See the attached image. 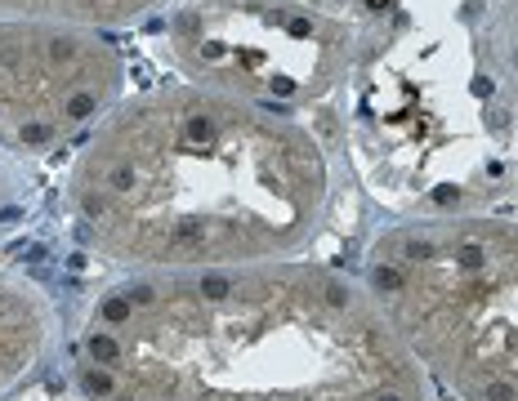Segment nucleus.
<instances>
[{
	"instance_id": "6",
	"label": "nucleus",
	"mask_w": 518,
	"mask_h": 401,
	"mask_svg": "<svg viewBox=\"0 0 518 401\" xmlns=\"http://www.w3.org/2000/svg\"><path fill=\"white\" fill-rule=\"evenodd\" d=\"M50 303L32 285L0 276V397L32 375V366L50 343Z\"/></svg>"
},
{
	"instance_id": "1",
	"label": "nucleus",
	"mask_w": 518,
	"mask_h": 401,
	"mask_svg": "<svg viewBox=\"0 0 518 401\" xmlns=\"http://www.w3.org/2000/svg\"><path fill=\"white\" fill-rule=\"evenodd\" d=\"M90 401H433L362 276L313 259L135 272L81 330Z\"/></svg>"
},
{
	"instance_id": "7",
	"label": "nucleus",
	"mask_w": 518,
	"mask_h": 401,
	"mask_svg": "<svg viewBox=\"0 0 518 401\" xmlns=\"http://www.w3.org/2000/svg\"><path fill=\"white\" fill-rule=\"evenodd\" d=\"M9 187H14V183H9V169H5V165H0V200H5V196H9Z\"/></svg>"
},
{
	"instance_id": "4",
	"label": "nucleus",
	"mask_w": 518,
	"mask_h": 401,
	"mask_svg": "<svg viewBox=\"0 0 518 401\" xmlns=\"http://www.w3.org/2000/svg\"><path fill=\"white\" fill-rule=\"evenodd\" d=\"M416 18H371L357 0H179L170 50L197 85L304 116Z\"/></svg>"
},
{
	"instance_id": "5",
	"label": "nucleus",
	"mask_w": 518,
	"mask_h": 401,
	"mask_svg": "<svg viewBox=\"0 0 518 401\" xmlns=\"http://www.w3.org/2000/svg\"><path fill=\"white\" fill-rule=\"evenodd\" d=\"M126 63L103 32L68 23H0V130L23 147L99 125L121 99Z\"/></svg>"
},
{
	"instance_id": "2",
	"label": "nucleus",
	"mask_w": 518,
	"mask_h": 401,
	"mask_svg": "<svg viewBox=\"0 0 518 401\" xmlns=\"http://www.w3.org/2000/svg\"><path fill=\"white\" fill-rule=\"evenodd\" d=\"M335 152L299 112L175 81L90 130L68 200L86 241L130 272L299 259L335 209Z\"/></svg>"
},
{
	"instance_id": "3",
	"label": "nucleus",
	"mask_w": 518,
	"mask_h": 401,
	"mask_svg": "<svg viewBox=\"0 0 518 401\" xmlns=\"http://www.w3.org/2000/svg\"><path fill=\"white\" fill-rule=\"evenodd\" d=\"M357 276L433 388L518 401V174L487 200L389 223Z\"/></svg>"
}]
</instances>
